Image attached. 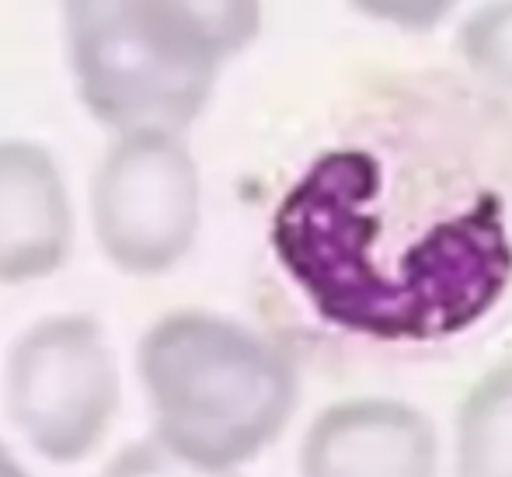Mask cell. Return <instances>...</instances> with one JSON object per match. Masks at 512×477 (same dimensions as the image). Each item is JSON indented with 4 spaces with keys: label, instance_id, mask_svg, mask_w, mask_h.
<instances>
[{
    "label": "cell",
    "instance_id": "6",
    "mask_svg": "<svg viewBox=\"0 0 512 477\" xmlns=\"http://www.w3.org/2000/svg\"><path fill=\"white\" fill-rule=\"evenodd\" d=\"M436 425L394 397L328 404L300 443V477H436Z\"/></svg>",
    "mask_w": 512,
    "mask_h": 477
},
{
    "label": "cell",
    "instance_id": "5",
    "mask_svg": "<svg viewBox=\"0 0 512 477\" xmlns=\"http://www.w3.org/2000/svg\"><path fill=\"white\" fill-rule=\"evenodd\" d=\"M63 32L81 101L119 133H182L213 95L216 74L161 56L133 25L122 0H63Z\"/></svg>",
    "mask_w": 512,
    "mask_h": 477
},
{
    "label": "cell",
    "instance_id": "11",
    "mask_svg": "<svg viewBox=\"0 0 512 477\" xmlns=\"http://www.w3.org/2000/svg\"><path fill=\"white\" fill-rule=\"evenodd\" d=\"M105 477H241V471L230 467H209L185 453L171 450L157 436H147L140 443L126 446L119 457L108 464Z\"/></svg>",
    "mask_w": 512,
    "mask_h": 477
},
{
    "label": "cell",
    "instance_id": "3",
    "mask_svg": "<svg viewBox=\"0 0 512 477\" xmlns=\"http://www.w3.org/2000/svg\"><path fill=\"white\" fill-rule=\"evenodd\" d=\"M4 394L14 429L39 457L84 460L119 408V370L105 331L81 314L32 324L11 345Z\"/></svg>",
    "mask_w": 512,
    "mask_h": 477
},
{
    "label": "cell",
    "instance_id": "9",
    "mask_svg": "<svg viewBox=\"0 0 512 477\" xmlns=\"http://www.w3.org/2000/svg\"><path fill=\"white\" fill-rule=\"evenodd\" d=\"M453 477H512V359L488 370L460 404Z\"/></svg>",
    "mask_w": 512,
    "mask_h": 477
},
{
    "label": "cell",
    "instance_id": "10",
    "mask_svg": "<svg viewBox=\"0 0 512 477\" xmlns=\"http://www.w3.org/2000/svg\"><path fill=\"white\" fill-rule=\"evenodd\" d=\"M460 56L488 84L512 91V0H492L464 21Z\"/></svg>",
    "mask_w": 512,
    "mask_h": 477
},
{
    "label": "cell",
    "instance_id": "7",
    "mask_svg": "<svg viewBox=\"0 0 512 477\" xmlns=\"http://www.w3.org/2000/svg\"><path fill=\"white\" fill-rule=\"evenodd\" d=\"M70 241L74 213L53 154L32 140H0V283L53 276Z\"/></svg>",
    "mask_w": 512,
    "mask_h": 477
},
{
    "label": "cell",
    "instance_id": "12",
    "mask_svg": "<svg viewBox=\"0 0 512 477\" xmlns=\"http://www.w3.org/2000/svg\"><path fill=\"white\" fill-rule=\"evenodd\" d=\"M349 4L373 21L408 28V32H425V28H436L460 0H349Z\"/></svg>",
    "mask_w": 512,
    "mask_h": 477
},
{
    "label": "cell",
    "instance_id": "4",
    "mask_svg": "<svg viewBox=\"0 0 512 477\" xmlns=\"http://www.w3.org/2000/svg\"><path fill=\"white\" fill-rule=\"evenodd\" d=\"M98 248L129 276H161L199 234V168L182 133H119L91 178Z\"/></svg>",
    "mask_w": 512,
    "mask_h": 477
},
{
    "label": "cell",
    "instance_id": "8",
    "mask_svg": "<svg viewBox=\"0 0 512 477\" xmlns=\"http://www.w3.org/2000/svg\"><path fill=\"white\" fill-rule=\"evenodd\" d=\"M122 11L161 56L209 74L262 28V0H122Z\"/></svg>",
    "mask_w": 512,
    "mask_h": 477
},
{
    "label": "cell",
    "instance_id": "1",
    "mask_svg": "<svg viewBox=\"0 0 512 477\" xmlns=\"http://www.w3.org/2000/svg\"><path fill=\"white\" fill-rule=\"evenodd\" d=\"M495 147L398 115L314 157L272 213V251L317 317L373 342L478 324L512 283V175Z\"/></svg>",
    "mask_w": 512,
    "mask_h": 477
},
{
    "label": "cell",
    "instance_id": "2",
    "mask_svg": "<svg viewBox=\"0 0 512 477\" xmlns=\"http://www.w3.org/2000/svg\"><path fill=\"white\" fill-rule=\"evenodd\" d=\"M154 436L209 467L255 460L290 425L300 401L293 356L230 317L175 310L136 352Z\"/></svg>",
    "mask_w": 512,
    "mask_h": 477
},
{
    "label": "cell",
    "instance_id": "13",
    "mask_svg": "<svg viewBox=\"0 0 512 477\" xmlns=\"http://www.w3.org/2000/svg\"><path fill=\"white\" fill-rule=\"evenodd\" d=\"M0 477H28L25 467L18 464V457H14L4 443H0Z\"/></svg>",
    "mask_w": 512,
    "mask_h": 477
}]
</instances>
